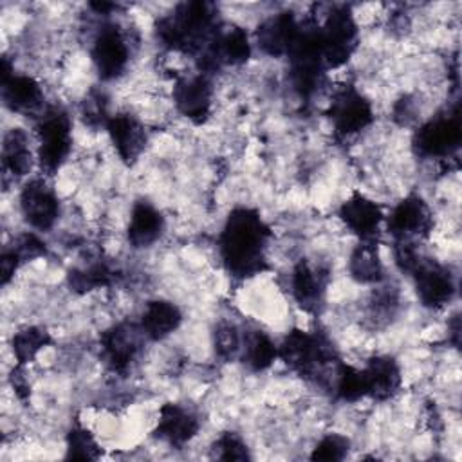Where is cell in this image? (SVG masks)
I'll list each match as a JSON object with an SVG mask.
<instances>
[{
    "mask_svg": "<svg viewBox=\"0 0 462 462\" xmlns=\"http://www.w3.org/2000/svg\"><path fill=\"white\" fill-rule=\"evenodd\" d=\"M269 236L271 231L256 209H233L218 236V251L227 273L238 280L260 273L265 267Z\"/></svg>",
    "mask_w": 462,
    "mask_h": 462,
    "instance_id": "cell-1",
    "label": "cell"
},
{
    "mask_svg": "<svg viewBox=\"0 0 462 462\" xmlns=\"http://www.w3.org/2000/svg\"><path fill=\"white\" fill-rule=\"evenodd\" d=\"M215 11L208 2H184L157 22V36L171 51L199 54L215 34Z\"/></svg>",
    "mask_w": 462,
    "mask_h": 462,
    "instance_id": "cell-2",
    "label": "cell"
},
{
    "mask_svg": "<svg viewBox=\"0 0 462 462\" xmlns=\"http://www.w3.org/2000/svg\"><path fill=\"white\" fill-rule=\"evenodd\" d=\"M278 357L301 377H319L327 365L337 363L330 341L318 332L291 330L278 346Z\"/></svg>",
    "mask_w": 462,
    "mask_h": 462,
    "instance_id": "cell-3",
    "label": "cell"
},
{
    "mask_svg": "<svg viewBox=\"0 0 462 462\" xmlns=\"http://www.w3.org/2000/svg\"><path fill=\"white\" fill-rule=\"evenodd\" d=\"M36 135L40 168L47 175H52L67 161L72 148L69 114L58 106L47 108L36 123Z\"/></svg>",
    "mask_w": 462,
    "mask_h": 462,
    "instance_id": "cell-4",
    "label": "cell"
},
{
    "mask_svg": "<svg viewBox=\"0 0 462 462\" xmlns=\"http://www.w3.org/2000/svg\"><path fill=\"white\" fill-rule=\"evenodd\" d=\"M357 23L348 7L332 9L319 23V40L327 69H337L348 61L357 45Z\"/></svg>",
    "mask_w": 462,
    "mask_h": 462,
    "instance_id": "cell-5",
    "label": "cell"
},
{
    "mask_svg": "<svg viewBox=\"0 0 462 462\" xmlns=\"http://www.w3.org/2000/svg\"><path fill=\"white\" fill-rule=\"evenodd\" d=\"M462 141V125L458 110L442 114L424 123L413 137V146L422 157H448Z\"/></svg>",
    "mask_w": 462,
    "mask_h": 462,
    "instance_id": "cell-6",
    "label": "cell"
},
{
    "mask_svg": "<svg viewBox=\"0 0 462 462\" xmlns=\"http://www.w3.org/2000/svg\"><path fill=\"white\" fill-rule=\"evenodd\" d=\"M328 117L337 135H354L374 121L372 103L352 85L337 90L330 101Z\"/></svg>",
    "mask_w": 462,
    "mask_h": 462,
    "instance_id": "cell-7",
    "label": "cell"
},
{
    "mask_svg": "<svg viewBox=\"0 0 462 462\" xmlns=\"http://www.w3.org/2000/svg\"><path fill=\"white\" fill-rule=\"evenodd\" d=\"M92 63L97 76L103 81H112L119 78L130 60V49L125 34L117 25H105L94 38L92 43Z\"/></svg>",
    "mask_w": 462,
    "mask_h": 462,
    "instance_id": "cell-8",
    "label": "cell"
},
{
    "mask_svg": "<svg viewBox=\"0 0 462 462\" xmlns=\"http://www.w3.org/2000/svg\"><path fill=\"white\" fill-rule=\"evenodd\" d=\"M20 209L27 224L38 231L54 226L60 215V200L43 179H31L20 193Z\"/></svg>",
    "mask_w": 462,
    "mask_h": 462,
    "instance_id": "cell-9",
    "label": "cell"
},
{
    "mask_svg": "<svg viewBox=\"0 0 462 462\" xmlns=\"http://www.w3.org/2000/svg\"><path fill=\"white\" fill-rule=\"evenodd\" d=\"M433 215L419 195L404 197L388 217V231L395 240H410L426 236L431 231Z\"/></svg>",
    "mask_w": 462,
    "mask_h": 462,
    "instance_id": "cell-10",
    "label": "cell"
},
{
    "mask_svg": "<svg viewBox=\"0 0 462 462\" xmlns=\"http://www.w3.org/2000/svg\"><path fill=\"white\" fill-rule=\"evenodd\" d=\"M410 276L415 280V289L424 307L440 309L451 301L455 282L444 265L431 260H420Z\"/></svg>",
    "mask_w": 462,
    "mask_h": 462,
    "instance_id": "cell-11",
    "label": "cell"
},
{
    "mask_svg": "<svg viewBox=\"0 0 462 462\" xmlns=\"http://www.w3.org/2000/svg\"><path fill=\"white\" fill-rule=\"evenodd\" d=\"M211 99L213 87L206 74L180 78L173 87V101L177 110L195 125H200L209 117Z\"/></svg>",
    "mask_w": 462,
    "mask_h": 462,
    "instance_id": "cell-12",
    "label": "cell"
},
{
    "mask_svg": "<svg viewBox=\"0 0 462 462\" xmlns=\"http://www.w3.org/2000/svg\"><path fill=\"white\" fill-rule=\"evenodd\" d=\"M328 285V271L312 265L309 262H300L291 276V291L296 303L305 312H318L323 305L325 292Z\"/></svg>",
    "mask_w": 462,
    "mask_h": 462,
    "instance_id": "cell-13",
    "label": "cell"
},
{
    "mask_svg": "<svg viewBox=\"0 0 462 462\" xmlns=\"http://www.w3.org/2000/svg\"><path fill=\"white\" fill-rule=\"evenodd\" d=\"M141 328L130 323H119L101 334V350L108 366L116 372H125L139 352Z\"/></svg>",
    "mask_w": 462,
    "mask_h": 462,
    "instance_id": "cell-14",
    "label": "cell"
},
{
    "mask_svg": "<svg viewBox=\"0 0 462 462\" xmlns=\"http://www.w3.org/2000/svg\"><path fill=\"white\" fill-rule=\"evenodd\" d=\"M105 126L119 159L125 164H134L146 146L144 126L130 114L110 116Z\"/></svg>",
    "mask_w": 462,
    "mask_h": 462,
    "instance_id": "cell-15",
    "label": "cell"
},
{
    "mask_svg": "<svg viewBox=\"0 0 462 462\" xmlns=\"http://www.w3.org/2000/svg\"><path fill=\"white\" fill-rule=\"evenodd\" d=\"M199 428V417L189 408L175 402H166L159 408L155 435L166 444L180 448L197 435Z\"/></svg>",
    "mask_w": 462,
    "mask_h": 462,
    "instance_id": "cell-16",
    "label": "cell"
},
{
    "mask_svg": "<svg viewBox=\"0 0 462 462\" xmlns=\"http://www.w3.org/2000/svg\"><path fill=\"white\" fill-rule=\"evenodd\" d=\"M339 217L361 240H375L383 222L381 208L363 193H352L341 204Z\"/></svg>",
    "mask_w": 462,
    "mask_h": 462,
    "instance_id": "cell-17",
    "label": "cell"
},
{
    "mask_svg": "<svg viewBox=\"0 0 462 462\" xmlns=\"http://www.w3.org/2000/svg\"><path fill=\"white\" fill-rule=\"evenodd\" d=\"M365 379L366 397L375 401H386L393 397L401 388V368L397 361L390 356H375L361 370Z\"/></svg>",
    "mask_w": 462,
    "mask_h": 462,
    "instance_id": "cell-18",
    "label": "cell"
},
{
    "mask_svg": "<svg viewBox=\"0 0 462 462\" xmlns=\"http://www.w3.org/2000/svg\"><path fill=\"white\" fill-rule=\"evenodd\" d=\"M300 32V22L292 13H278L267 18L256 32L260 49L269 56H283L292 47Z\"/></svg>",
    "mask_w": 462,
    "mask_h": 462,
    "instance_id": "cell-19",
    "label": "cell"
},
{
    "mask_svg": "<svg viewBox=\"0 0 462 462\" xmlns=\"http://www.w3.org/2000/svg\"><path fill=\"white\" fill-rule=\"evenodd\" d=\"M4 103L18 114H34L42 108L43 92L40 83L25 74H9L0 79Z\"/></svg>",
    "mask_w": 462,
    "mask_h": 462,
    "instance_id": "cell-20",
    "label": "cell"
},
{
    "mask_svg": "<svg viewBox=\"0 0 462 462\" xmlns=\"http://www.w3.org/2000/svg\"><path fill=\"white\" fill-rule=\"evenodd\" d=\"M182 321V314L177 305L166 300H153L148 301L139 328L143 336H146L152 341H161L168 337L171 332L179 328Z\"/></svg>",
    "mask_w": 462,
    "mask_h": 462,
    "instance_id": "cell-21",
    "label": "cell"
},
{
    "mask_svg": "<svg viewBox=\"0 0 462 462\" xmlns=\"http://www.w3.org/2000/svg\"><path fill=\"white\" fill-rule=\"evenodd\" d=\"M164 229V218L161 211L150 202H135L128 222V240L134 247L152 245Z\"/></svg>",
    "mask_w": 462,
    "mask_h": 462,
    "instance_id": "cell-22",
    "label": "cell"
},
{
    "mask_svg": "<svg viewBox=\"0 0 462 462\" xmlns=\"http://www.w3.org/2000/svg\"><path fill=\"white\" fill-rule=\"evenodd\" d=\"M32 155L29 148L27 134L20 128H13L4 137L2 146V168L5 175L23 177L31 171Z\"/></svg>",
    "mask_w": 462,
    "mask_h": 462,
    "instance_id": "cell-23",
    "label": "cell"
},
{
    "mask_svg": "<svg viewBox=\"0 0 462 462\" xmlns=\"http://www.w3.org/2000/svg\"><path fill=\"white\" fill-rule=\"evenodd\" d=\"M350 276L359 283H377L383 280V262L375 240H361L350 254Z\"/></svg>",
    "mask_w": 462,
    "mask_h": 462,
    "instance_id": "cell-24",
    "label": "cell"
},
{
    "mask_svg": "<svg viewBox=\"0 0 462 462\" xmlns=\"http://www.w3.org/2000/svg\"><path fill=\"white\" fill-rule=\"evenodd\" d=\"M244 363L253 372L267 370L278 357V346L265 332H251L244 343Z\"/></svg>",
    "mask_w": 462,
    "mask_h": 462,
    "instance_id": "cell-25",
    "label": "cell"
},
{
    "mask_svg": "<svg viewBox=\"0 0 462 462\" xmlns=\"http://www.w3.org/2000/svg\"><path fill=\"white\" fill-rule=\"evenodd\" d=\"M51 334L42 328V327H23L18 332H14L13 339H11V348L13 354L18 361V365H25L27 361H31L42 348H45L47 345H51Z\"/></svg>",
    "mask_w": 462,
    "mask_h": 462,
    "instance_id": "cell-26",
    "label": "cell"
},
{
    "mask_svg": "<svg viewBox=\"0 0 462 462\" xmlns=\"http://www.w3.org/2000/svg\"><path fill=\"white\" fill-rule=\"evenodd\" d=\"M112 280H114V271L103 262L90 263L88 267H83V269H72L69 273V285L76 292H88L92 289L110 285Z\"/></svg>",
    "mask_w": 462,
    "mask_h": 462,
    "instance_id": "cell-27",
    "label": "cell"
},
{
    "mask_svg": "<svg viewBox=\"0 0 462 462\" xmlns=\"http://www.w3.org/2000/svg\"><path fill=\"white\" fill-rule=\"evenodd\" d=\"M334 392L343 401H357L361 397H366L363 372L345 363H339L334 372Z\"/></svg>",
    "mask_w": 462,
    "mask_h": 462,
    "instance_id": "cell-28",
    "label": "cell"
},
{
    "mask_svg": "<svg viewBox=\"0 0 462 462\" xmlns=\"http://www.w3.org/2000/svg\"><path fill=\"white\" fill-rule=\"evenodd\" d=\"M99 457H101V448L92 437V433L87 428L74 424L67 433V458L96 460Z\"/></svg>",
    "mask_w": 462,
    "mask_h": 462,
    "instance_id": "cell-29",
    "label": "cell"
},
{
    "mask_svg": "<svg viewBox=\"0 0 462 462\" xmlns=\"http://www.w3.org/2000/svg\"><path fill=\"white\" fill-rule=\"evenodd\" d=\"M213 457L220 460H249V449L244 439L235 431H224L213 444Z\"/></svg>",
    "mask_w": 462,
    "mask_h": 462,
    "instance_id": "cell-30",
    "label": "cell"
},
{
    "mask_svg": "<svg viewBox=\"0 0 462 462\" xmlns=\"http://www.w3.org/2000/svg\"><path fill=\"white\" fill-rule=\"evenodd\" d=\"M348 439L337 433H328L325 435L314 448L310 458L312 460H327V462H334V460H343L348 453Z\"/></svg>",
    "mask_w": 462,
    "mask_h": 462,
    "instance_id": "cell-31",
    "label": "cell"
},
{
    "mask_svg": "<svg viewBox=\"0 0 462 462\" xmlns=\"http://www.w3.org/2000/svg\"><path fill=\"white\" fill-rule=\"evenodd\" d=\"M215 352L222 359H233L240 352V334L233 323H220L215 328Z\"/></svg>",
    "mask_w": 462,
    "mask_h": 462,
    "instance_id": "cell-32",
    "label": "cell"
},
{
    "mask_svg": "<svg viewBox=\"0 0 462 462\" xmlns=\"http://www.w3.org/2000/svg\"><path fill=\"white\" fill-rule=\"evenodd\" d=\"M9 251L20 260V263H23L27 260L43 256L47 247H45V242L34 233H23L13 242V247H9Z\"/></svg>",
    "mask_w": 462,
    "mask_h": 462,
    "instance_id": "cell-33",
    "label": "cell"
},
{
    "mask_svg": "<svg viewBox=\"0 0 462 462\" xmlns=\"http://www.w3.org/2000/svg\"><path fill=\"white\" fill-rule=\"evenodd\" d=\"M22 263H20V260L9 251V249H5L4 253H2V256H0V273H2V283L5 285L11 278H13V274H14V271L20 267Z\"/></svg>",
    "mask_w": 462,
    "mask_h": 462,
    "instance_id": "cell-34",
    "label": "cell"
},
{
    "mask_svg": "<svg viewBox=\"0 0 462 462\" xmlns=\"http://www.w3.org/2000/svg\"><path fill=\"white\" fill-rule=\"evenodd\" d=\"M20 366H22V365H18V366L13 370V374H11V383H13V388H14V392H16V395H18L20 399H25V397L29 395V383L25 381V375L22 374Z\"/></svg>",
    "mask_w": 462,
    "mask_h": 462,
    "instance_id": "cell-35",
    "label": "cell"
}]
</instances>
